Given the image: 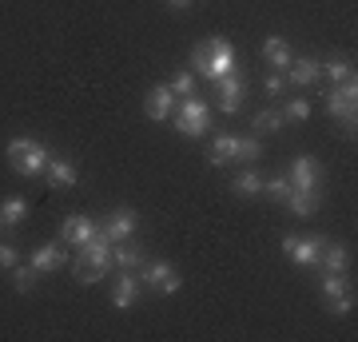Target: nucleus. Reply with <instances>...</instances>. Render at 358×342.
Wrapping results in <instances>:
<instances>
[{"label": "nucleus", "mask_w": 358, "mask_h": 342, "mask_svg": "<svg viewBox=\"0 0 358 342\" xmlns=\"http://www.w3.org/2000/svg\"><path fill=\"white\" fill-rule=\"evenodd\" d=\"M4 155H8V164H13L16 176H44V167H48L52 152L44 148V143L28 140V136H16V140H8V148H4Z\"/></svg>", "instance_id": "1"}, {"label": "nucleus", "mask_w": 358, "mask_h": 342, "mask_svg": "<svg viewBox=\"0 0 358 342\" xmlns=\"http://www.w3.org/2000/svg\"><path fill=\"white\" fill-rule=\"evenodd\" d=\"M171 120H176V131H179V136L199 140V136H207L211 112H207V104L199 100V96H183V100H176V112H171Z\"/></svg>", "instance_id": "2"}, {"label": "nucleus", "mask_w": 358, "mask_h": 342, "mask_svg": "<svg viewBox=\"0 0 358 342\" xmlns=\"http://www.w3.org/2000/svg\"><path fill=\"white\" fill-rule=\"evenodd\" d=\"M327 112L346 127V136H355V115H358V84L346 80L334 92H327Z\"/></svg>", "instance_id": "3"}, {"label": "nucleus", "mask_w": 358, "mask_h": 342, "mask_svg": "<svg viewBox=\"0 0 358 342\" xmlns=\"http://www.w3.org/2000/svg\"><path fill=\"white\" fill-rule=\"evenodd\" d=\"M227 72H235V44L223 36H211L207 40V80H219L227 76Z\"/></svg>", "instance_id": "4"}, {"label": "nucleus", "mask_w": 358, "mask_h": 342, "mask_svg": "<svg viewBox=\"0 0 358 342\" xmlns=\"http://www.w3.org/2000/svg\"><path fill=\"white\" fill-rule=\"evenodd\" d=\"M140 283L143 287H152V291H159V294H176L179 291V271L171 263H143L140 266Z\"/></svg>", "instance_id": "5"}, {"label": "nucleus", "mask_w": 358, "mask_h": 342, "mask_svg": "<svg viewBox=\"0 0 358 342\" xmlns=\"http://www.w3.org/2000/svg\"><path fill=\"white\" fill-rule=\"evenodd\" d=\"M319 251L322 239H315V235H287L282 239V255L299 266H319Z\"/></svg>", "instance_id": "6"}, {"label": "nucleus", "mask_w": 358, "mask_h": 342, "mask_svg": "<svg viewBox=\"0 0 358 342\" xmlns=\"http://www.w3.org/2000/svg\"><path fill=\"white\" fill-rule=\"evenodd\" d=\"M96 231H100V223L88 215H64V223H60V243H68V247H84L88 239H96Z\"/></svg>", "instance_id": "7"}, {"label": "nucleus", "mask_w": 358, "mask_h": 342, "mask_svg": "<svg viewBox=\"0 0 358 342\" xmlns=\"http://www.w3.org/2000/svg\"><path fill=\"white\" fill-rule=\"evenodd\" d=\"M287 179H291V191H319V179H322L319 159L299 155V159L291 164V171H287Z\"/></svg>", "instance_id": "8"}, {"label": "nucleus", "mask_w": 358, "mask_h": 342, "mask_svg": "<svg viewBox=\"0 0 358 342\" xmlns=\"http://www.w3.org/2000/svg\"><path fill=\"white\" fill-rule=\"evenodd\" d=\"M215 84H219V108L227 115H235L239 104H243V76H239V72H227V76H219Z\"/></svg>", "instance_id": "9"}, {"label": "nucleus", "mask_w": 358, "mask_h": 342, "mask_svg": "<svg viewBox=\"0 0 358 342\" xmlns=\"http://www.w3.org/2000/svg\"><path fill=\"white\" fill-rule=\"evenodd\" d=\"M140 291H143L140 275L124 271V275H120V283L112 287V306H120V311H131V306L140 303Z\"/></svg>", "instance_id": "10"}, {"label": "nucleus", "mask_w": 358, "mask_h": 342, "mask_svg": "<svg viewBox=\"0 0 358 342\" xmlns=\"http://www.w3.org/2000/svg\"><path fill=\"white\" fill-rule=\"evenodd\" d=\"M100 231H103L112 243L131 239V235H136V211H124V207H120V211H112V215L100 223Z\"/></svg>", "instance_id": "11"}, {"label": "nucleus", "mask_w": 358, "mask_h": 342, "mask_svg": "<svg viewBox=\"0 0 358 342\" xmlns=\"http://www.w3.org/2000/svg\"><path fill=\"white\" fill-rule=\"evenodd\" d=\"M143 112H148V120H171V112H176V92L152 88L143 96Z\"/></svg>", "instance_id": "12"}, {"label": "nucleus", "mask_w": 358, "mask_h": 342, "mask_svg": "<svg viewBox=\"0 0 358 342\" xmlns=\"http://www.w3.org/2000/svg\"><path fill=\"white\" fill-rule=\"evenodd\" d=\"M76 164L72 159H64V155H52L48 159V167H44V179H48L52 187H72L76 183Z\"/></svg>", "instance_id": "13"}, {"label": "nucleus", "mask_w": 358, "mask_h": 342, "mask_svg": "<svg viewBox=\"0 0 358 342\" xmlns=\"http://www.w3.org/2000/svg\"><path fill=\"white\" fill-rule=\"evenodd\" d=\"M64 247H60V243H44V247H36V251H32V259H28V263L36 266L40 275H44V271H60V266H64Z\"/></svg>", "instance_id": "14"}, {"label": "nucleus", "mask_w": 358, "mask_h": 342, "mask_svg": "<svg viewBox=\"0 0 358 342\" xmlns=\"http://www.w3.org/2000/svg\"><path fill=\"white\" fill-rule=\"evenodd\" d=\"M263 60H267L275 72H287V64L294 60V56H291V44H287L282 36H267V40H263Z\"/></svg>", "instance_id": "15"}, {"label": "nucleus", "mask_w": 358, "mask_h": 342, "mask_svg": "<svg viewBox=\"0 0 358 342\" xmlns=\"http://www.w3.org/2000/svg\"><path fill=\"white\" fill-rule=\"evenodd\" d=\"M112 266H120V271H140L143 266V247H136V243H112Z\"/></svg>", "instance_id": "16"}, {"label": "nucleus", "mask_w": 358, "mask_h": 342, "mask_svg": "<svg viewBox=\"0 0 358 342\" xmlns=\"http://www.w3.org/2000/svg\"><path fill=\"white\" fill-rule=\"evenodd\" d=\"M319 72H322L319 60H291L287 64V80H291L294 88H310L319 80Z\"/></svg>", "instance_id": "17"}, {"label": "nucleus", "mask_w": 358, "mask_h": 342, "mask_svg": "<svg viewBox=\"0 0 358 342\" xmlns=\"http://www.w3.org/2000/svg\"><path fill=\"white\" fill-rule=\"evenodd\" d=\"M282 203H287V211H291V215L307 219V215H315V211H319L322 195H319V191H291Z\"/></svg>", "instance_id": "18"}, {"label": "nucleus", "mask_w": 358, "mask_h": 342, "mask_svg": "<svg viewBox=\"0 0 358 342\" xmlns=\"http://www.w3.org/2000/svg\"><path fill=\"white\" fill-rule=\"evenodd\" d=\"M239 155V136H215L211 140V152H207V159L215 167H223V164H231Z\"/></svg>", "instance_id": "19"}, {"label": "nucleus", "mask_w": 358, "mask_h": 342, "mask_svg": "<svg viewBox=\"0 0 358 342\" xmlns=\"http://www.w3.org/2000/svg\"><path fill=\"white\" fill-rule=\"evenodd\" d=\"M24 219H28V203L20 195H8L0 203V227H20Z\"/></svg>", "instance_id": "20"}, {"label": "nucleus", "mask_w": 358, "mask_h": 342, "mask_svg": "<svg viewBox=\"0 0 358 342\" xmlns=\"http://www.w3.org/2000/svg\"><path fill=\"white\" fill-rule=\"evenodd\" d=\"M319 263L327 266V271H346V266H350V251H346L343 243H327V239H322Z\"/></svg>", "instance_id": "21"}, {"label": "nucleus", "mask_w": 358, "mask_h": 342, "mask_svg": "<svg viewBox=\"0 0 358 342\" xmlns=\"http://www.w3.org/2000/svg\"><path fill=\"white\" fill-rule=\"evenodd\" d=\"M72 271H76V279H80V283H100L103 275H108V266H100L96 259H92V255H84V251L76 255V263H72Z\"/></svg>", "instance_id": "22"}, {"label": "nucleus", "mask_w": 358, "mask_h": 342, "mask_svg": "<svg viewBox=\"0 0 358 342\" xmlns=\"http://www.w3.org/2000/svg\"><path fill=\"white\" fill-rule=\"evenodd\" d=\"M36 279H40V271L32 263H16L13 266V287L20 294H28V291H36Z\"/></svg>", "instance_id": "23"}, {"label": "nucleus", "mask_w": 358, "mask_h": 342, "mask_svg": "<svg viewBox=\"0 0 358 342\" xmlns=\"http://www.w3.org/2000/svg\"><path fill=\"white\" fill-rule=\"evenodd\" d=\"M322 72H327L334 84H346V80H355V68H350V60H346V56H331V60L322 64Z\"/></svg>", "instance_id": "24"}, {"label": "nucleus", "mask_w": 358, "mask_h": 342, "mask_svg": "<svg viewBox=\"0 0 358 342\" xmlns=\"http://www.w3.org/2000/svg\"><path fill=\"white\" fill-rule=\"evenodd\" d=\"M231 187H235V195H243V199H251V195H263V179H259L255 171H239Z\"/></svg>", "instance_id": "25"}, {"label": "nucleus", "mask_w": 358, "mask_h": 342, "mask_svg": "<svg viewBox=\"0 0 358 342\" xmlns=\"http://www.w3.org/2000/svg\"><path fill=\"white\" fill-rule=\"evenodd\" d=\"M319 291H322V299H334V294L350 291V283H346V271H327V275H322V283H319Z\"/></svg>", "instance_id": "26"}, {"label": "nucleus", "mask_w": 358, "mask_h": 342, "mask_svg": "<svg viewBox=\"0 0 358 342\" xmlns=\"http://www.w3.org/2000/svg\"><path fill=\"white\" fill-rule=\"evenodd\" d=\"M282 120H291V124H303V120H310V100H307V96H294V100H287V108H282Z\"/></svg>", "instance_id": "27"}, {"label": "nucleus", "mask_w": 358, "mask_h": 342, "mask_svg": "<svg viewBox=\"0 0 358 342\" xmlns=\"http://www.w3.org/2000/svg\"><path fill=\"white\" fill-rule=\"evenodd\" d=\"M263 195H271L275 203H282L291 195V179L287 176H275V179H263Z\"/></svg>", "instance_id": "28"}, {"label": "nucleus", "mask_w": 358, "mask_h": 342, "mask_svg": "<svg viewBox=\"0 0 358 342\" xmlns=\"http://www.w3.org/2000/svg\"><path fill=\"white\" fill-rule=\"evenodd\" d=\"M327 306H331V315H355V291H343V294H334V299H327Z\"/></svg>", "instance_id": "29"}, {"label": "nucleus", "mask_w": 358, "mask_h": 342, "mask_svg": "<svg viewBox=\"0 0 358 342\" xmlns=\"http://www.w3.org/2000/svg\"><path fill=\"white\" fill-rule=\"evenodd\" d=\"M167 88L176 92V100H183V96H195V80H192V72H176Z\"/></svg>", "instance_id": "30"}, {"label": "nucleus", "mask_w": 358, "mask_h": 342, "mask_svg": "<svg viewBox=\"0 0 358 342\" xmlns=\"http://www.w3.org/2000/svg\"><path fill=\"white\" fill-rule=\"evenodd\" d=\"M282 124H287V120H282V112H275V108H267V112L255 115V127H259V131H279Z\"/></svg>", "instance_id": "31"}, {"label": "nucleus", "mask_w": 358, "mask_h": 342, "mask_svg": "<svg viewBox=\"0 0 358 342\" xmlns=\"http://www.w3.org/2000/svg\"><path fill=\"white\" fill-rule=\"evenodd\" d=\"M259 152H263V148H259V140H255V136H239V155H235V159H243V164H251V159H259Z\"/></svg>", "instance_id": "32"}, {"label": "nucleus", "mask_w": 358, "mask_h": 342, "mask_svg": "<svg viewBox=\"0 0 358 342\" xmlns=\"http://www.w3.org/2000/svg\"><path fill=\"white\" fill-rule=\"evenodd\" d=\"M16 263H20V259H16V247L13 243H0V271H13Z\"/></svg>", "instance_id": "33"}, {"label": "nucleus", "mask_w": 358, "mask_h": 342, "mask_svg": "<svg viewBox=\"0 0 358 342\" xmlns=\"http://www.w3.org/2000/svg\"><path fill=\"white\" fill-rule=\"evenodd\" d=\"M192 68L199 72V76L207 72V40H203V44H195V52H192Z\"/></svg>", "instance_id": "34"}, {"label": "nucleus", "mask_w": 358, "mask_h": 342, "mask_svg": "<svg viewBox=\"0 0 358 342\" xmlns=\"http://www.w3.org/2000/svg\"><path fill=\"white\" fill-rule=\"evenodd\" d=\"M263 88H267L271 96H279V92H282V72H271V76L263 80Z\"/></svg>", "instance_id": "35"}, {"label": "nucleus", "mask_w": 358, "mask_h": 342, "mask_svg": "<svg viewBox=\"0 0 358 342\" xmlns=\"http://www.w3.org/2000/svg\"><path fill=\"white\" fill-rule=\"evenodd\" d=\"M167 4H171V8H187V4H192V0H167Z\"/></svg>", "instance_id": "36"}]
</instances>
